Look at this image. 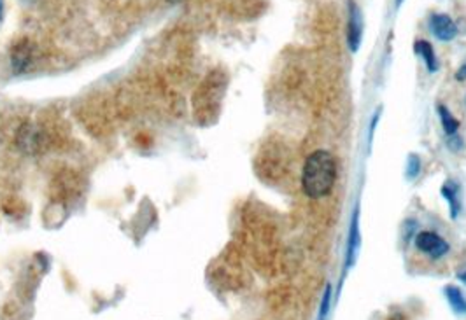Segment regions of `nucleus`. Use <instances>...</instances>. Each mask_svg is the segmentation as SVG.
Segmentation results:
<instances>
[{"instance_id": "obj_1", "label": "nucleus", "mask_w": 466, "mask_h": 320, "mask_svg": "<svg viewBox=\"0 0 466 320\" xmlns=\"http://www.w3.org/2000/svg\"><path fill=\"white\" fill-rule=\"evenodd\" d=\"M337 182V160L330 151L319 149L309 154L302 170V189L310 200L328 196Z\"/></svg>"}, {"instance_id": "obj_2", "label": "nucleus", "mask_w": 466, "mask_h": 320, "mask_svg": "<svg viewBox=\"0 0 466 320\" xmlns=\"http://www.w3.org/2000/svg\"><path fill=\"white\" fill-rule=\"evenodd\" d=\"M414 245L419 252L426 254L431 259H442L450 252L449 242L438 233H433V231H421L415 237Z\"/></svg>"}, {"instance_id": "obj_3", "label": "nucleus", "mask_w": 466, "mask_h": 320, "mask_svg": "<svg viewBox=\"0 0 466 320\" xmlns=\"http://www.w3.org/2000/svg\"><path fill=\"white\" fill-rule=\"evenodd\" d=\"M361 250V231H360V205H356L350 217L349 237H348V249H345V263H344V275H348L350 269L358 263V256Z\"/></svg>"}, {"instance_id": "obj_4", "label": "nucleus", "mask_w": 466, "mask_h": 320, "mask_svg": "<svg viewBox=\"0 0 466 320\" xmlns=\"http://www.w3.org/2000/svg\"><path fill=\"white\" fill-rule=\"evenodd\" d=\"M365 33V16L361 7L354 0H349V21H348V46L350 53L360 51Z\"/></svg>"}, {"instance_id": "obj_5", "label": "nucleus", "mask_w": 466, "mask_h": 320, "mask_svg": "<svg viewBox=\"0 0 466 320\" xmlns=\"http://www.w3.org/2000/svg\"><path fill=\"white\" fill-rule=\"evenodd\" d=\"M430 32L433 33L438 41L450 42L457 37L460 29H457L456 21L444 13H435L430 16Z\"/></svg>"}, {"instance_id": "obj_6", "label": "nucleus", "mask_w": 466, "mask_h": 320, "mask_svg": "<svg viewBox=\"0 0 466 320\" xmlns=\"http://www.w3.org/2000/svg\"><path fill=\"white\" fill-rule=\"evenodd\" d=\"M442 196L447 200L449 205L450 219L460 217L461 210H463V198H461V184L457 180L449 179L442 184Z\"/></svg>"}, {"instance_id": "obj_7", "label": "nucleus", "mask_w": 466, "mask_h": 320, "mask_svg": "<svg viewBox=\"0 0 466 320\" xmlns=\"http://www.w3.org/2000/svg\"><path fill=\"white\" fill-rule=\"evenodd\" d=\"M32 44H30L26 38L18 41L16 44L13 46V49H11V65H13L14 72H16V74L25 72L26 68L30 67V63H32Z\"/></svg>"}, {"instance_id": "obj_8", "label": "nucleus", "mask_w": 466, "mask_h": 320, "mask_svg": "<svg viewBox=\"0 0 466 320\" xmlns=\"http://www.w3.org/2000/svg\"><path fill=\"white\" fill-rule=\"evenodd\" d=\"M414 49H415V53H417V55L422 58V61H425V67L427 68V72H430V74H435V72H438V68H440V63H438V56H437V53H435L433 46H431L430 42H427V41H417L414 44Z\"/></svg>"}, {"instance_id": "obj_9", "label": "nucleus", "mask_w": 466, "mask_h": 320, "mask_svg": "<svg viewBox=\"0 0 466 320\" xmlns=\"http://www.w3.org/2000/svg\"><path fill=\"white\" fill-rule=\"evenodd\" d=\"M444 294L447 303H449L450 310L454 311L456 315H466V298L465 294L461 292L460 287L456 285H445Z\"/></svg>"}, {"instance_id": "obj_10", "label": "nucleus", "mask_w": 466, "mask_h": 320, "mask_svg": "<svg viewBox=\"0 0 466 320\" xmlns=\"http://www.w3.org/2000/svg\"><path fill=\"white\" fill-rule=\"evenodd\" d=\"M437 113H438V118H440V125L442 128H444V133L447 137L457 135V132H460V121L454 118V114L447 109L444 103H438Z\"/></svg>"}, {"instance_id": "obj_11", "label": "nucleus", "mask_w": 466, "mask_h": 320, "mask_svg": "<svg viewBox=\"0 0 466 320\" xmlns=\"http://www.w3.org/2000/svg\"><path fill=\"white\" fill-rule=\"evenodd\" d=\"M421 168H422V161H421V156L415 153H410L407 158V167H405V177L407 180H415L419 177V173H421Z\"/></svg>"}, {"instance_id": "obj_12", "label": "nucleus", "mask_w": 466, "mask_h": 320, "mask_svg": "<svg viewBox=\"0 0 466 320\" xmlns=\"http://www.w3.org/2000/svg\"><path fill=\"white\" fill-rule=\"evenodd\" d=\"M380 114H383V107H377L375 113H373V115H372V119H370V128H368V145H372V142H373V135H375V128H377V125H379Z\"/></svg>"}, {"instance_id": "obj_13", "label": "nucleus", "mask_w": 466, "mask_h": 320, "mask_svg": "<svg viewBox=\"0 0 466 320\" xmlns=\"http://www.w3.org/2000/svg\"><path fill=\"white\" fill-rule=\"evenodd\" d=\"M447 145H449L450 151L460 153L463 149V140H461L460 135H452V137H447Z\"/></svg>"}, {"instance_id": "obj_14", "label": "nucleus", "mask_w": 466, "mask_h": 320, "mask_svg": "<svg viewBox=\"0 0 466 320\" xmlns=\"http://www.w3.org/2000/svg\"><path fill=\"white\" fill-rule=\"evenodd\" d=\"M456 79L460 81V83H463V81H466V63H463L460 68H457Z\"/></svg>"}, {"instance_id": "obj_15", "label": "nucleus", "mask_w": 466, "mask_h": 320, "mask_svg": "<svg viewBox=\"0 0 466 320\" xmlns=\"http://www.w3.org/2000/svg\"><path fill=\"white\" fill-rule=\"evenodd\" d=\"M457 279H460L461 282H463L466 285V269H463V272L457 273Z\"/></svg>"}, {"instance_id": "obj_16", "label": "nucleus", "mask_w": 466, "mask_h": 320, "mask_svg": "<svg viewBox=\"0 0 466 320\" xmlns=\"http://www.w3.org/2000/svg\"><path fill=\"white\" fill-rule=\"evenodd\" d=\"M4 18V0H0V21Z\"/></svg>"}, {"instance_id": "obj_17", "label": "nucleus", "mask_w": 466, "mask_h": 320, "mask_svg": "<svg viewBox=\"0 0 466 320\" xmlns=\"http://www.w3.org/2000/svg\"><path fill=\"white\" fill-rule=\"evenodd\" d=\"M403 2H405V0H396V7H400V6H402Z\"/></svg>"}, {"instance_id": "obj_18", "label": "nucleus", "mask_w": 466, "mask_h": 320, "mask_svg": "<svg viewBox=\"0 0 466 320\" xmlns=\"http://www.w3.org/2000/svg\"><path fill=\"white\" fill-rule=\"evenodd\" d=\"M318 320H326V319H323V317H318Z\"/></svg>"}, {"instance_id": "obj_19", "label": "nucleus", "mask_w": 466, "mask_h": 320, "mask_svg": "<svg viewBox=\"0 0 466 320\" xmlns=\"http://www.w3.org/2000/svg\"><path fill=\"white\" fill-rule=\"evenodd\" d=\"M465 102H466V100H465Z\"/></svg>"}]
</instances>
